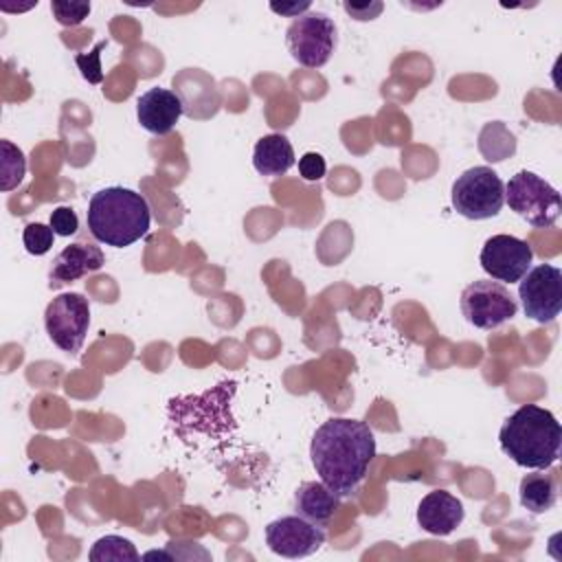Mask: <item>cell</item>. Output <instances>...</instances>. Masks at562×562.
Returning a JSON list of instances; mask_svg holds the SVG:
<instances>
[{
  "label": "cell",
  "instance_id": "ac0fdd59",
  "mask_svg": "<svg viewBox=\"0 0 562 562\" xmlns=\"http://www.w3.org/2000/svg\"><path fill=\"white\" fill-rule=\"evenodd\" d=\"M88 558L92 562H123V560L136 562V560H140L136 547L123 536H103V538H99L92 544Z\"/></svg>",
  "mask_w": 562,
  "mask_h": 562
},
{
  "label": "cell",
  "instance_id": "4fadbf2b",
  "mask_svg": "<svg viewBox=\"0 0 562 562\" xmlns=\"http://www.w3.org/2000/svg\"><path fill=\"white\" fill-rule=\"evenodd\" d=\"M463 520V503L446 492L432 490L417 505V525L432 536L452 533Z\"/></svg>",
  "mask_w": 562,
  "mask_h": 562
},
{
  "label": "cell",
  "instance_id": "5b68a950",
  "mask_svg": "<svg viewBox=\"0 0 562 562\" xmlns=\"http://www.w3.org/2000/svg\"><path fill=\"white\" fill-rule=\"evenodd\" d=\"M450 200L459 215L468 220H487L501 213L505 204V184L492 167H470L452 182Z\"/></svg>",
  "mask_w": 562,
  "mask_h": 562
},
{
  "label": "cell",
  "instance_id": "7a4b0ae2",
  "mask_svg": "<svg viewBox=\"0 0 562 562\" xmlns=\"http://www.w3.org/2000/svg\"><path fill=\"white\" fill-rule=\"evenodd\" d=\"M501 450L520 468L547 470L560 457L562 426L542 406L525 404L516 408L498 430Z\"/></svg>",
  "mask_w": 562,
  "mask_h": 562
},
{
  "label": "cell",
  "instance_id": "e0dca14e",
  "mask_svg": "<svg viewBox=\"0 0 562 562\" xmlns=\"http://www.w3.org/2000/svg\"><path fill=\"white\" fill-rule=\"evenodd\" d=\"M518 492H520V505L525 509H529L531 514H544L553 509L558 501V474L555 472L525 474L518 485Z\"/></svg>",
  "mask_w": 562,
  "mask_h": 562
},
{
  "label": "cell",
  "instance_id": "cb8c5ba5",
  "mask_svg": "<svg viewBox=\"0 0 562 562\" xmlns=\"http://www.w3.org/2000/svg\"><path fill=\"white\" fill-rule=\"evenodd\" d=\"M325 171H327V165H325V158L321 154L307 151L299 158V173H301L303 180L316 182L325 176Z\"/></svg>",
  "mask_w": 562,
  "mask_h": 562
},
{
  "label": "cell",
  "instance_id": "d4e9b609",
  "mask_svg": "<svg viewBox=\"0 0 562 562\" xmlns=\"http://www.w3.org/2000/svg\"><path fill=\"white\" fill-rule=\"evenodd\" d=\"M270 9L274 11V13H281V15H292V18H299V15H303V13H307L310 11V2H294V4H270Z\"/></svg>",
  "mask_w": 562,
  "mask_h": 562
},
{
  "label": "cell",
  "instance_id": "ffe728a7",
  "mask_svg": "<svg viewBox=\"0 0 562 562\" xmlns=\"http://www.w3.org/2000/svg\"><path fill=\"white\" fill-rule=\"evenodd\" d=\"M53 239H55V231L50 228V224H42V222H31L24 226L22 231V241L26 252L40 257L46 255L53 248Z\"/></svg>",
  "mask_w": 562,
  "mask_h": 562
},
{
  "label": "cell",
  "instance_id": "30bf717a",
  "mask_svg": "<svg viewBox=\"0 0 562 562\" xmlns=\"http://www.w3.org/2000/svg\"><path fill=\"white\" fill-rule=\"evenodd\" d=\"M533 250L527 241L514 237V235H492L485 239L479 263L481 268L501 283H516L520 281L527 270L531 268Z\"/></svg>",
  "mask_w": 562,
  "mask_h": 562
},
{
  "label": "cell",
  "instance_id": "8992f818",
  "mask_svg": "<svg viewBox=\"0 0 562 562\" xmlns=\"http://www.w3.org/2000/svg\"><path fill=\"white\" fill-rule=\"evenodd\" d=\"M290 55L305 68H321L336 48V24L323 11H307L292 20L285 31Z\"/></svg>",
  "mask_w": 562,
  "mask_h": 562
},
{
  "label": "cell",
  "instance_id": "7c38bea8",
  "mask_svg": "<svg viewBox=\"0 0 562 562\" xmlns=\"http://www.w3.org/2000/svg\"><path fill=\"white\" fill-rule=\"evenodd\" d=\"M136 116L140 127L151 134H169L182 116V101L173 90L149 88L136 101Z\"/></svg>",
  "mask_w": 562,
  "mask_h": 562
},
{
  "label": "cell",
  "instance_id": "603a6c76",
  "mask_svg": "<svg viewBox=\"0 0 562 562\" xmlns=\"http://www.w3.org/2000/svg\"><path fill=\"white\" fill-rule=\"evenodd\" d=\"M48 224L55 231V235H61V237H70L79 231V217L70 206L53 209Z\"/></svg>",
  "mask_w": 562,
  "mask_h": 562
},
{
  "label": "cell",
  "instance_id": "3957f363",
  "mask_svg": "<svg viewBox=\"0 0 562 562\" xmlns=\"http://www.w3.org/2000/svg\"><path fill=\"white\" fill-rule=\"evenodd\" d=\"M90 235L112 248H125L147 235L151 209L147 200L127 187H105L88 202Z\"/></svg>",
  "mask_w": 562,
  "mask_h": 562
},
{
  "label": "cell",
  "instance_id": "52a82bcc",
  "mask_svg": "<svg viewBox=\"0 0 562 562\" xmlns=\"http://www.w3.org/2000/svg\"><path fill=\"white\" fill-rule=\"evenodd\" d=\"M46 334L66 353H77L90 327V303L79 292H64L55 296L44 312Z\"/></svg>",
  "mask_w": 562,
  "mask_h": 562
},
{
  "label": "cell",
  "instance_id": "ba28073f",
  "mask_svg": "<svg viewBox=\"0 0 562 562\" xmlns=\"http://www.w3.org/2000/svg\"><path fill=\"white\" fill-rule=\"evenodd\" d=\"M516 310V299L501 281L479 279L461 292V312L465 321L479 329H496L514 318Z\"/></svg>",
  "mask_w": 562,
  "mask_h": 562
},
{
  "label": "cell",
  "instance_id": "8fae6325",
  "mask_svg": "<svg viewBox=\"0 0 562 562\" xmlns=\"http://www.w3.org/2000/svg\"><path fill=\"white\" fill-rule=\"evenodd\" d=\"M325 542V531L303 516H281L266 525V544L281 558H305Z\"/></svg>",
  "mask_w": 562,
  "mask_h": 562
},
{
  "label": "cell",
  "instance_id": "d6986e66",
  "mask_svg": "<svg viewBox=\"0 0 562 562\" xmlns=\"http://www.w3.org/2000/svg\"><path fill=\"white\" fill-rule=\"evenodd\" d=\"M2 165H0V189L2 191H11L15 189L26 171V160L20 147H15L11 140H2Z\"/></svg>",
  "mask_w": 562,
  "mask_h": 562
},
{
  "label": "cell",
  "instance_id": "2e32d148",
  "mask_svg": "<svg viewBox=\"0 0 562 562\" xmlns=\"http://www.w3.org/2000/svg\"><path fill=\"white\" fill-rule=\"evenodd\" d=\"M252 165L261 176H283L294 165V147L285 134H266L255 143Z\"/></svg>",
  "mask_w": 562,
  "mask_h": 562
},
{
  "label": "cell",
  "instance_id": "6da1fadb",
  "mask_svg": "<svg viewBox=\"0 0 562 562\" xmlns=\"http://www.w3.org/2000/svg\"><path fill=\"white\" fill-rule=\"evenodd\" d=\"M310 457L318 479L338 496H349L364 481L375 457L373 430L358 419L331 417L316 428Z\"/></svg>",
  "mask_w": 562,
  "mask_h": 562
},
{
  "label": "cell",
  "instance_id": "7402d4cb",
  "mask_svg": "<svg viewBox=\"0 0 562 562\" xmlns=\"http://www.w3.org/2000/svg\"><path fill=\"white\" fill-rule=\"evenodd\" d=\"M50 11L59 24L75 26L88 18L90 2H50Z\"/></svg>",
  "mask_w": 562,
  "mask_h": 562
},
{
  "label": "cell",
  "instance_id": "277c9868",
  "mask_svg": "<svg viewBox=\"0 0 562 562\" xmlns=\"http://www.w3.org/2000/svg\"><path fill=\"white\" fill-rule=\"evenodd\" d=\"M505 200L509 209L533 228H549L562 211V198L544 178L533 171H518L505 184Z\"/></svg>",
  "mask_w": 562,
  "mask_h": 562
},
{
  "label": "cell",
  "instance_id": "9c48e42d",
  "mask_svg": "<svg viewBox=\"0 0 562 562\" xmlns=\"http://www.w3.org/2000/svg\"><path fill=\"white\" fill-rule=\"evenodd\" d=\"M518 296L525 316L536 323H551L562 310V272L551 263L529 268L518 281Z\"/></svg>",
  "mask_w": 562,
  "mask_h": 562
},
{
  "label": "cell",
  "instance_id": "5bb4252c",
  "mask_svg": "<svg viewBox=\"0 0 562 562\" xmlns=\"http://www.w3.org/2000/svg\"><path fill=\"white\" fill-rule=\"evenodd\" d=\"M103 263H105V257L99 246L83 244V241L70 244L53 259V266L48 272L50 288H59L64 283L77 281L83 274L99 270Z\"/></svg>",
  "mask_w": 562,
  "mask_h": 562
},
{
  "label": "cell",
  "instance_id": "9a60e30c",
  "mask_svg": "<svg viewBox=\"0 0 562 562\" xmlns=\"http://www.w3.org/2000/svg\"><path fill=\"white\" fill-rule=\"evenodd\" d=\"M338 507H340V496L331 492L323 481H305L294 492L296 514L318 527L327 525L334 518Z\"/></svg>",
  "mask_w": 562,
  "mask_h": 562
},
{
  "label": "cell",
  "instance_id": "44dd1931",
  "mask_svg": "<svg viewBox=\"0 0 562 562\" xmlns=\"http://www.w3.org/2000/svg\"><path fill=\"white\" fill-rule=\"evenodd\" d=\"M103 48H105V40L97 42L94 48L88 55H83V53L75 55V61H77L83 79L90 81V83H101L103 81V68H101V50Z\"/></svg>",
  "mask_w": 562,
  "mask_h": 562
}]
</instances>
